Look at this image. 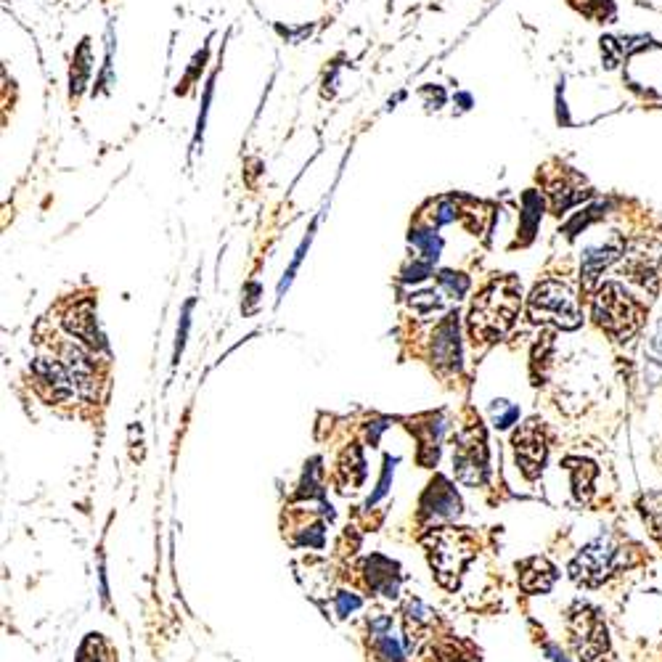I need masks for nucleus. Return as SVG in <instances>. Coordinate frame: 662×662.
I'll list each match as a JSON object with an SVG mask.
<instances>
[{
	"label": "nucleus",
	"instance_id": "f257e3e1",
	"mask_svg": "<svg viewBox=\"0 0 662 662\" xmlns=\"http://www.w3.org/2000/svg\"><path fill=\"white\" fill-rule=\"evenodd\" d=\"M520 313V284L514 279H501L490 284L485 292L474 300L469 331L474 345L477 342H496L512 329L514 318Z\"/></svg>",
	"mask_w": 662,
	"mask_h": 662
},
{
	"label": "nucleus",
	"instance_id": "f03ea898",
	"mask_svg": "<svg viewBox=\"0 0 662 662\" xmlns=\"http://www.w3.org/2000/svg\"><path fill=\"white\" fill-rule=\"evenodd\" d=\"M644 308L625 292L620 284H607L594 297V318L604 331H610L617 342L628 339L644 324Z\"/></svg>",
	"mask_w": 662,
	"mask_h": 662
},
{
	"label": "nucleus",
	"instance_id": "7ed1b4c3",
	"mask_svg": "<svg viewBox=\"0 0 662 662\" xmlns=\"http://www.w3.org/2000/svg\"><path fill=\"white\" fill-rule=\"evenodd\" d=\"M427 546H429V562H432V567L437 570V580H440L445 588L456 586L459 572L464 570L467 559L472 557V549H474L472 533L445 527V530H437V533L429 535Z\"/></svg>",
	"mask_w": 662,
	"mask_h": 662
},
{
	"label": "nucleus",
	"instance_id": "20e7f679",
	"mask_svg": "<svg viewBox=\"0 0 662 662\" xmlns=\"http://www.w3.org/2000/svg\"><path fill=\"white\" fill-rule=\"evenodd\" d=\"M625 554H628L625 546H620L612 535H602L594 543H588L586 549L575 557V562L570 565L572 578L578 583H586V586H599L602 580L628 565Z\"/></svg>",
	"mask_w": 662,
	"mask_h": 662
},
{
	"label": "nucleus",
	"instance_id": "39448f33",
	"mask_svg": "<svg viewBox=\"0 0 662 662\" xmlns=\"http://www.w3.org/2000/svg\"><path fill=\"white\" fill-rule=\"evenodd\" d=\"M530 316L535 321H557L562 329H578L580 326V310L578 302L572 297V292L559 281H546L533 292L530 297Z\"/></svg>",
	"mask_w": 662,
	"mask_h": 662
},
{
	"label": "nucleus",
	"instance_id": "423d86ee",
	"mask_svg": "<svg viewBox=\"0 0 662 662\" xmlns=\"http://www.w3.org/2000/svg\"><path fill=\"white\" fill-rule=\"evenodd\" d=\"M570 636L580 662H596L610 647L607 625L599 617V612L586 607V604H578L570 612Z\"/></svg>",
	"mask_w": 662,
	"mask_h": 662
},
{
	"label": "nucleus",
	"instance_id": "0eeeda50",
	"mask_svg": "<svg viewBox=\"0 0 662 662\" xmlns=\"http://www.w3.org/2000/svg\"><path fill=\"white\" fill-rule=\"evenodd\" d=\"M453 469L464 485H480L488 477V448H485V432H482L480 422L477 427L464 429L456 440Z\"/></svg>",
	"mask_w": 662,
	"mask_h": 662
},
{
	"label": "nucleus",
	"instance_id": "6e6552de",
	"mask_svg": "<svg viewBox=\"0 0 662 662\" xmlns=\"http://www.w3.org/2000/svg\"><path fill=\"white\" fill-rule=\"evenodd\" d=\"M546 435H543V424L538 419H530L522 429H517L514 435V453H517V464L522 467L527 480H538V474L543 472L546 464Z\"/></svg>",
	"mask_w": 662,
	"mask_h": 662
},
{
	"label": "nucleus",
	"instance_id": "1a4fd4ad",
	"mask_svg": "<svg viewBox=\"0 0 662 662\" xmlns=\"http://www.w3.org/2000/svg\"><path fill=\"white\" fill-rule=\"evenodd\" d=\"M32 374L38 379L43 395L53 403H61V400H69L75 395V379H72L64 363L51 361V358H38L32 366Z\"/></svg>",
	"mask_w": 662,
	"mask_h": 662
},
{
	"label": "nucleus",
	"instance_id": "9d476101",
	"mask_svg": "<svg viewBox=\"0 0 662 662\" xmlns=\"http://www.w3.org/2000/svg\"><path fill=\"white\" fill-rule=\"evenodd\" d=\"M461 512V501L456 496V490L451 488V482L437 477L422 498V514L424 517H435V520H451Z\"/></svg>",
	"mask_w": 662,
	"mask_h": 662
},
{
	"label": "nucleus",
	"instance_id": "9b49d317",
	"mask_svg": "<svg viewBox=\"0 0 662 662\" xmlns=\"http://www.w3.org/2000/svg\"><path fill=\"white\" fill-rule=\"evenodd\" d=\"M520 570V586L525 588L527 594H546L554 586V580H557V570L541 557L522 562Z\"/></svg>",
	"mask_w": 662,
	"mask_h": 662
},
{
	"label": "nucleus",
	"instance_id": "f8f14e48",
	"mask_svg": "<svg viewBox=\"0 0 662 662\" xmlns=\"http://www.w3.org/2000/svg\"><path fill=\"white\" fill-rule=\"evenodd\" d=\"M366 575H369V586L384 596L398 594V565H392L390 559L371 557L366 562Z\"/></svg>",
	"mask_w": 662,
	"mask_h": 662
},
{
	"label": "nucleus",
	"instance_id": "ddd939ff",
	"mask_svg": "<svg viewBox=\"0 0 662 662\" xmlns=\"http://www.w3.org/2000/svg\"><path fill=\"white\" fill-rule=\"evenodd\" d=\"M459 331L451 321H445L435 334V363L437 366H451V369H459Z\"/></svg>",
	"mask_w": 662,
	"mask_h": 662
},
{
	"label": "nucleus",
	"instance_id": "4468645a",
	"mask_svg": "<svg viewBox=\"0 0 662 662\" xmlns=\"http://www.w3.org/2000/svg\"><path fill=\"white\" fill-rule=\"evenodd\" d=\"M644 520H649V525H652V533L660 535L662 538V493H652V496L644 498Z\"/></svg>",
	"mask_w": 662,
	"mask_h": 662
},
{
	"label": "nucleus",
	"instance_id": "2eb2a0df",
	"mask_svg": "<svg viewBox=\"0 0 662 662\" xmlns=\"http://www.w3.org/2000/svg\"><path fill=\"white\" fill-rule=\"evenodd\" d=\"M377 660H382V662H403V652H400V644L395 639H390L387 633H379Z\"/></svg>",
	"mask_w": 662,
	"mask_h": 662
},
{
	"label": "nucleus",
	"instance_id": "dca6fc26",
	"mask_svg": "<svg viewBox=\"0 0 662 662\" xmlns=\"http://www.w3.org/2000/svg\"><path fill=\"white\" fill-rule=\"evenodd\" d=\"M493 414H496V427H509V424L520 416V411L514 406H509L506 400H498L496 406H493Z\"/></svg>",
	"mask_w": 662,
	"mask_h": 662
},
{
	"label": "nucleus",
	"instance_id": "f3484780",
	"mask_svg": "<svg viewBox=\"0 0 662 662\" xmlns=\"http://www.w3.org/2000/svg\"><path fill=\"white\" fill-rule=\"evenodd\" d=\"M337 607H339V615L347 617L350 612L361 607V599H358V596H350V594H339L337 596Z\"/></svg>",
	"mask_w": 662,
	"mask_h": 662
}]
</instances>
